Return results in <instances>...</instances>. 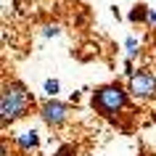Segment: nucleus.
I'll return each mask as SVG.
<instances>
[{"label":"nucleus","instance_id":"obj_7","mask_svg":"<svg viewBox=\"0 0 156 156\" xmlns=\"http://www.w3.org/2000/svg\"><path fill=\"white\" fill-rule=\"evenodd\" d=\"M148 19V8L146 5H135V8L130 11V21H135V24H138V21H146Z\"/></svg>","mask_w":156,"mask_h":156},{"label":"nucleus","instance_id":"obj_5","mask_svg":"<svg viewBox=\"0 0 156 156\" xmlns=\"http://www.w3.org/2000/svg\"><path fill=\"white\" fill-rule=\"evenodd\" d=\"M16 146L21 151H34V148L40 146V132L37 130H27L21 135H16Z\"/></svg>","mask_w":156,"mask_h":156},{"label":"nucleus","instance_id":"obj_3","mask_svg":"<svg viewBox=\"0 0 156 156\" xmlns=\"http://www.w3.org/2000/svg\"><path fill=\"white\" fill-rule=\"evenodd\" d=\"M127 90H130L132 98H138V101L156 98V77H154V72H148V69L132 72L127 77Z\"/></svg>","mask_w":156,"mask_h":156},{"label":"nucleus","instance_id":"obj_8","mask_svg":"<svg viewBox=\"0 0 156 156\" xmlns=\"http://www.w3.org/2000/svg\"><path fill=\"white\" fill-rule=\"evenodd\" d=\"M58 90H61V82H58V80H45V93H48V98H56Z\"/></svg>","mask_w":156,"mask_h":156},{"label":"nucleus","instance_id":"obj_2","mask_svg":"<svg viewBox=\"0 0 156 156\" xmlns=\"http://www.w3.org/2000/svg\"><path fill=\"white\" fill-rule=\"evenodd\" d=\"M127 98H130V90H124L122 85H116V82H108V85L95 87V93H93V108L101 116H106V119H116L127 108Z\"/></svg>","mask_w":156,"mask_h":156},{"label":"nucleus","instance_id":"obj_9","mask_svg":"<svg viewBox=\"0 0 156 156\" xmlns=\"http://www.w3.org/2000/svg\"><path fill=\"white\" fill-rule=\"evenodd\" d=\"M61 34V27L58 24H45L42 27V37H58Z\"/></svg>","mask_w":156,"mask_h":156},{"label":"nucleus","instance_id":"obj_11","mask_svg":"<svg viewBox=\"0 0 156 156\" xmlns=\"http://www.w3.org/2000/svg\"><path fill=\"white\" fill-rule=\"evenodd\" d=\"M56 156H66V148H64V151H61V154H56Z\"/></svg>","mask_w":156,"mask_h":156},{"label":"nucleus","instance_id":"obj_6","mask_svg":"<svg viewBox=\"0 0 156 156\" xmlns=\"http://www.w3.org/2000/svg\"><path fill=\"white\" fill-rule=\"evenodd\" d=\"M124 50H127V58H138L140 40H138V37H127V40H124Z\"/></svg>","mask_w":156,"mask_h":156},{"label":"nucleus","instance_id":"obj_4","mask_svg":"<svg viewBox=\"0 0 156 156\" xmlns=\"http://www.w3.org/2000/svg\"><path fill=\"white\" fill-rule=\"evenodd\" d=\"M69 114H72V106L64 103V101H58V98H48V101L40 106V119H42L45 124H50V127L64 124L66 119H69Z\"/></svg>","mask_w":156,"mask_h":156},{"label":"nucleus","instance_id":"obj_10","mask_svg":"<svg viewBox=\"0 0 156 156\" xmlns=\"http://www.w3.org/2000/svg\"><path fill=\"white\" fill-rule=\"evenodd\" d=\"M146 24L151 27V29H156V8H148V19H146Z\"/></svg>","mask_w":156,"mask_h":156},{"label":"nucleus","instance_id":"obj_1","mask_svg":"<svg viewBox=\"0 0 156 156\" xmlns=\"http://www.w3.org/2000/svg\"><path fill=\"white\" fill-rule=\"evenodd\" d=\"M32 106V93L27 90L21 82H5L0 93V122L11 124L21 119Z\"/></svg>","mask_w":156,"mask_h":156}]
</instances>
